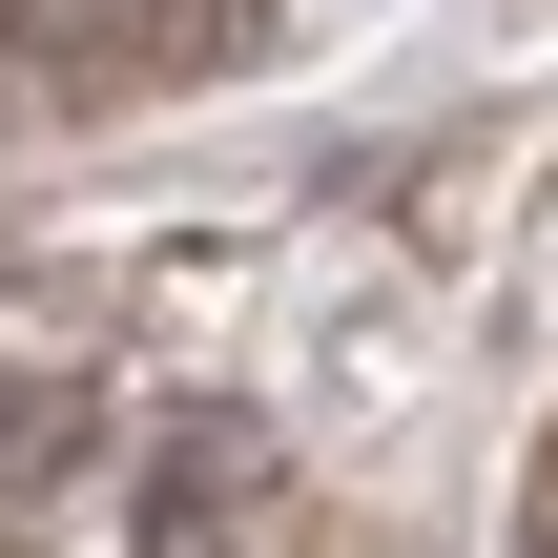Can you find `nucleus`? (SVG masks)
<instances>
[{
    "label": "nucleus",
    "instance_id": "f257e3e1",
    "mask_svg": "<svg viewBox=\"0 0 558 558\" xmlns=\"http://www.w3.org/2000/svg\"><path fill=\"white\" fill-rule=\"evenodd\" d=\"M145 21H166L186 62H248V41H269V0H145Z\"/></svg>",
    "mask_w": 558,
    "mask_h": 558
},
{
    "label": "nucleus",
    "instance_id": "f03ea898",
    "mask_svg": "<svg viewBox=\"0 0 558 558\" xmlns=\"http://www.w3.org/2000/svg\"><path fill=\"white\" fill-rule=\"evenodd\" d=\"M41 456H62V414H41V393H0V476H41Z\"/></svg>",
    "mask_w": 558,
    "mask_h": 558
}]
</instances>
